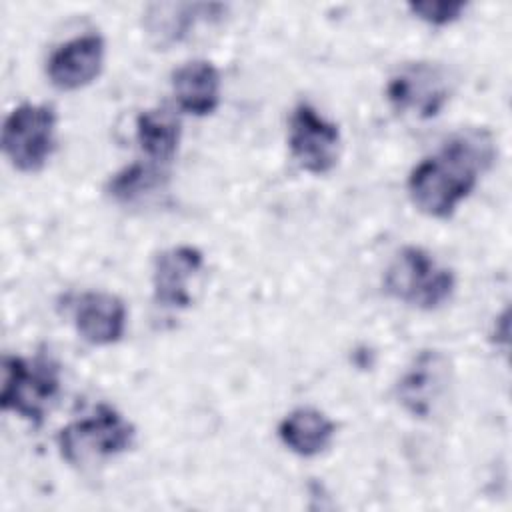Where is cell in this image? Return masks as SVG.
<instances>
[{"label":"cell","mask_w":512,"mask_h":512,"mask_svg":"<svg viewBox=\"0 0 512 512\" xmlns=\"http://www.w3.org/2000/svg\"><path fill=\"white\" fill-rule=\"evenodd\" d=\"M134 440V424L114 406L104 402L84 418L60 428L56 436L60 456L72 466L94 464L124 454L132 448Z\"/></svg>","instance_id":"cell-4"},{"label":"cell","mask_w":512,"mask_h":512,"mask_svg":"<svg viewBox=\"0 0 512 512\" xmlns=\"http://www.w3.org/2000/svg\"><path fill=\"white\" fill-rule=\"evenodd\" d=\"M170 86L180 110L192 116H210L220 106V70L204 58L182 62L172 70Z\"/></svg>","instance_id":"cell-13"},{"label":"cell","mask_w":512,"mask_h":512,"mask_svg":"<svg viewBox=\"0 0 512 512\" xmlns=\"http://www.w3.org/2000/svg\"><path fill=\"white\" fill-rule=\"evenodd\" d=\"M58 114L50 104L22 102L8 112L2 124V154L24 174L40 172L56 148Z\"/></svg>","instance_id":"cell-5"},{"label":"cell","mask_w":512,"mask_h":512,"mask_svg":"<svg viewBox=\"0 0 512 512\" xmlns=\"http://www.w3.org/2000/svg\"><path fill=\"white\" fill-rule=\"evenodd\" d=\"M62 388V368L48 352L4 354L0 406L32 426H40Z\"/></svg>","instance_id":"cell-2"},{"label":"cell","mask_w":512,"mask_h":512,"mask_svg":"<svg viewBox=\"0 0 512 512\" xmlns=\"http://www.w3.org/2000/svg\"><path fill=\"white\" fill-rule=\"evenodd\" d=\"M288 148L302 170L324 176L340 160L342 134L338 124L324 118L310 102H298L288 118Z\"/></svg>","instance_id":"cell-8"},{"label":"cell","mask_w":512,"mask_h":512,"mask_svg":"<svg viewBox=\"0 0 512 512\" xmlns=\"http://www.w3.org/2000/svg\"><path fill=\"white\" fill-rule=\"evenodd\" d=\"M170 180V174L166 166L144 160V162H132L118 172H114L104 190L110 200L122 206L138 204L166 188Z\"/></svg>","instance_id":"cell-16"},{"label":"cell","mask_w":512,"mask_h":512,"mask_svg":"<svg viewBox=\"0 0 512 512\" xmlns=\"http://www.w3.org/2000/svg\"><path fill=\"white\" fill-rule=\"evenodd\" d=\"M80 338L92 346H112L126 332L128 310L120 296L104 290H90L76 298L72 310Z\"/></svg>","instance_id":"cell-11"},{"label":"cell","mask_w":512,"mask_h":512,"mask_svg":"<svg viewBox=\"0 0 512 512\" xmlns=\"http://www.w3.org/2000/svg\"><path fill=\"white\" fill-rule=\"evenodd\" d=\"M454 372L450 358L436 348L420 350L394 384L402 410L418 420H432L452 394Z\"/></svg>","instance_id":"cell-7"},{"label":"cell","mask_w":512,"mask_h":512,"mask_svg":"<svg viewBox=\"0 0 512 512\" xmlns=\"http://www.w3.org/2000/svg\"><path fill=\"white\" fill-rule=\"evenodd\" d=\"M384 292L424 312H432L448 304L456 292V274L440 264L434 254L422 246H402L382 276Z\"/></svg>","instance_id":"cell-3"},{"label":"cell","mask_w":512,"mask_h":512,"mask_svg":"<svg viewBox=\"0 0 512 512\" xmlns=\"http://www.w3.org/2000/svg\"><path fill=\"white\" fill-rule=\"evenodd\" d=\"M498 148L488 128H460L450 134L438 152L416 162L406 178L414 208L436 220L454 216L478 184V178L496 162Z\"/></svg>","instance_id":"cell-1"},{"label":"cell","mask_w":512,"mask_h":512,"mask_svg":"<svg viewBox=\"0 0 512 512\" xmlns=\"http://www.w3.org/2000/svg\"><path fill=\"white\" fill-rule=\"evenodd\" d=\"M106 58V42L100 34H82L56 46L46 60L50 84L62 92H74L92 84Z\"/></svg>","instance_id":"cell-9"},{"label":"cell","mask_w":512,"mask_h":512,"mask_svg":"<svg viewBox=\"0 0 512 512\" xmlns=\"http://www.w3.org/2000/svg\"><path fill=\"white\" fill-rule=\"evenodd\" d=\"M278 438L292 454L314 458L332 446L336 422L314 406H298L280 420Z\"/></svg>","instance_id":"cell-14"},{"label":"cell","mask_w":512,"mask_h":512,"mask_svg":"<svg viewBox=\"0 0 512 512\" xmlns=\"http://www.w3.org/2000/svg\"><path fill=\"white\" fill-rule=\"evenodd\" d=\"M182 122L170 106L146 108L136 116V140L146 160L168 166L178 154Z\"/></svg>","instance_id":"cell-15"},{"label":"cell","mask_w":512,"mask_h":512,"mask_svg":"<svg viewBox=\"0 0 512 512\" xmlns=\"http://www.w3.org/2000/svg\"><path fill=\"white\" fill-rule=\"evenodd\" d=\"M204 266V254L192 244L158 252L152 260V294L158 306L182 310L192 304L190 282Z\"/></svg>","instance_id":"cell-10"},{"label":"cell","mask_w":512,"mask_h":512,"mask_svg":"<svg viewBox=\"0 0 512 512\" xmlns=\"http://www.w3.org/2000/svg\"><path fill=\"white\" fill-rule=\"evenodd\" d=\"M410 14L430 26H446L462 18L468 4L462 0H412L406 4Z\"/></svg>","instance_id":"cell-17"},{"label":"cell","mask_w":512,"mask_h":512,"mask_svg":"<svg viewBox=\"0 0 512 512\" xmlns=\"http://www.w3.org/2000/svg\"><path fill=\"white\" fill-rule=\"evenodd\" d=\"M226 14L224 4H190V2H156L144 12L142 26L148 40L166 50L180 42L198 20H218Z\"/></svg>","instance_id":"cell-12"},{"label":"cell","mask_w":512,"mask_h":512,"mask_svg":"<svg viewBox=\"0 0 512 512\" xmlns=\"http://www.w3.org/2000/svg\"><path fill=\"white\" fill-rule=\"evenodd\" d=\"M384 94L394 112L428 120L438 116L448 104L452 74L440 62H406L388 78Z\"/></svg>","instance_id":"cell-6"}]
</instances>
